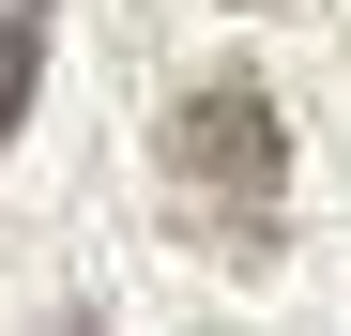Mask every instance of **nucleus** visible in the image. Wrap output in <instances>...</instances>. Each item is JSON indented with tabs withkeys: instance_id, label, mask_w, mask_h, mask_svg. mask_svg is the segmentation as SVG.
Returning a JSON list of instances; mask_svg holds the SVG:
<instances>
[{
	"instance_id": "nucleus-3",
	"label": "nucleus",
	"mask_w": 351,
	"mask_h": 336,
	"mask_svg": "<svg viewBox=\"0 0 351 336\" xmlns=\"http://www.w3.org/2000/svg\"><path fill=\"white\" fill-rule=\"evenodd\" d=\"M62 336H92V321H62Z\"/></svg>"
},
{
	"instance_id": "nucleus-2",
	"label": "nucleus",
	"mask_w": 351,
	"mask_h": 336,
	"mask_svg": "<svg viewBox=\"0 0 351 336\" xmlns=\"http://www.w3.org/2000/svg\"><path fill=\"white\" fill-rule=\"evenodd\" d=\"M31 77H46V0H0V153L31 123Z\"/></svg>"
},
{
	"instance_id": "nucleus-1",
	"label": "nucleus",
	"mask_w": 351,
	"mask_h": 336,
	"mask_svg": "<svg viewBox=\"0 0 351 336\" xmlns=\"http://www.w3.org/2000/svg\"><path fill=\"white\" fill-rule=\"evenodd\" d=\"M168 184L214 230V260H275V199H290V123L260 77H214L168 107Z\"/></svg>"
}]
</instances>
